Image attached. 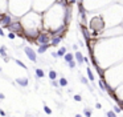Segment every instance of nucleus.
<instances>
[{
	"instance_id": "f257e3e1",
	"label": "nucleus",
	"mask_w": 123,
	"mask_h": 117,
	"mask_svg": "<svg viewBox=\"0 0 123 117\" xmlns=\"http://www.w3.org/2000/svg\"><path fill=\"white\" fill-rule=\"evenodd\" d=\"M7 28H8L11 32H17V33H21V32H23V24H21L20 21H13V20H12L11 23L7 25Z\"/></svg>"
},
{
	"instance_id": "f03ea898",
	"label": "nucleus",
	"mask_w": 123,
	"mask_h": 117,
	"mask_svg": "<svg viewBox=\"0 0 123 117\" xmlns=\"http://www.w3.org/2000/svg\"><path fill=\"white\" fill-rule=\"evenodd\" d=\"M34 41H36V44H48L50 40H49V35L46 32H38Z\"/></svg>"
},
{
	"instance_id": "7ed1b4c3",
	"label": "nucleus",
	"mask_w": 123,
	"mask_h": 117,
	"mask_svg": "<svg viewBox=\"0 0 123 117\" xmlns=\"http://www.w3.org/2000/svg\"><path fill=\"white\" fill-rule=\"evenodd\" d=\"M24 52H25V55L28 56V59L31 61H33V63H37V60H38V57H37V53L33 51V49L31 48V47H25L24 48Z\"/></svg>"
},
{
	"instance_id": "20e7f679",
	"label": "nucleus",
	"mask_w": 123,
	"mask_h": 117,
	"mask_svg": "<svg viewBox=\"0 0 123 117\" xmlns=\"http://www.w3.org/2000/svg\"><path fill=\"white\" fill-rule=\"evenodd\" d=\"M61 40H62V37L58 36V35H53V37H52V40L49 41V44H50V47H56L58 45V44L61 43Z\"/></svg>"
},
{
	"instance_id": "39448f33",
	"label": "nucleus",
	"mask_w": 123,
	"mask_h": 117,
	"mask_svg": "<svg viewBox=\"0 0 123 117\" xmlns=\"http://www.w3.org/2000/svg\"><path fill=\"white\" fill-rule=\"evenodd\" d=\"M16 84H19L20 86H27V85H28V79H27V77H20V79H16Z\"/></svg>"
},
{
	"instance_id": "423d86ee",
	"label": "nucleus",
	"mask_w": 123,
	"mask_h": 117,
	"mask_svg": "<svg viewBox=\"0 0 123 117\" xmlns=\"http://www.w3.org/2000/svg\"><path fill=\"white\" fill-rule=\"evenodd\" d=\"M50 47V44H38V49H37V52L38 53H44V52H46L48 51V48Z\"/></svg>"
},
{
	"instance_id": "0eeeda50",
	"label": "nucleus",
	"mask_w": 123,
	"mask_h": 117,
	"mask_svg": "<svg viewBox=\"0 0 123 117\" xmlns=\"http://www.w3.org/2000/svg\"><path fill=\"white\" fill-rule=\"evenodd\" d=\"M74 59L77 60L78 65L83 64V56H82V53H81V52H75V53H74Z\"/></svg>"
},
{
	"instance_id": "6e6552de",
	"label": "nucleus",
	"mask_w": 123,
	"mask_h": 117,
	"mask_svg": "<svg viewBox=\"0 0 123 117\" xmlns=\"http://www.w3.org/2000/svg\"><path fill=\"white\" fill-rule=\"evenodd\" d=\"M34 73H36V77H37V79H43V77L45 76V73H44V71L41 68H34Z\"/></svg>"
},
{
	"instance_id": "1a4fd4ad",
	"label": "nucleus",
	"mask_w": 123,
	"mask_h": 117,
	"mask_svg": "<svg viewBox=\"0 0 123 117\" xmlns=\"http://www.w3.org/2000/svg\"><path fill=\"white\" fill-rule=\"evenodd\" d=\"M64 59H65V61L68 63V61H70V60H74V55L73 53H65L64 55Z\"/></svg>"
},
{
	"instance_id": "9d476101",
	"label": "nucleus",
	"mask_w": 123,
	"mask_h": 117,
	"mask_svg": "<svg viewBox=\"0 0 123 117\" xmlns=\"http://www.w3.org/2000/svg\"><path fill=\"white\" fill-rule=\"evenodd\" d=\"M48 76H49V79H50V80H56V79H57V72L52 69V71H49Z\"/></svg>"
},
{
	"instance_id": "9b49d317",
	"label": "nucleus",
	"mask_w": 123,
	"mask_h": 117,
	"mask_svg": "<svg viewBox=\"0 0 123 117\" xmlns=\"http://www.w3.org/2000/svg\"><path fill=\"white\" fill-rule=\"evenodd\" d=\"M65 53H66V48H65V47H61V48L57 51V56L58 57H64V55H65Z\"/></svg>"
},
{
	"instance_id": "f8f14e48",
	"label": "nucleus",
	"mask_w": 123,
	"mask_h": 117,
	"mask_svg": "<svg viewBox=\"0 0 123 117\" xmlns=\"http://www.w3.org/2000/svg\"><path fill=\"white\" fill-rule=\"evenodd\" d=\"M58 84H60V86H66L68 85V80H66L65 77H61L60 80H58Z\"/></svg>"
},
{
	"instance_id": "ddd939ff",
	"label": "nucleus",
	"mask_w": 123,
	"mask_h": 117,
	"mask_svg": "<svg viewBox=\"0 0 123 117\" xmlns=\"http://www.w3.org/2000/svg\"><path fill=\"white\" fill-rule=\"evenodd\" d=\"M5 52H7V47L1 45V47H0V56H1V57H5V56H7Z\"/></svg>"
},
{
	"instance_id": "4468645a",
	"label": "nucleus",
	"mask_w": 123,
	"mask_h": 117,
	"mask_svg": "<svg viewBox=\"0 0 123 117\" xmlns=\"http://www.w3.org/2000/svg\"><path fill=\"white\" fill-rule=\"evenodd\" d=\"M15 63H16V64H17V65H19V67H21V68H24V69H25V71H27V69H28V68H27V65H25V64H24V63H23V61H21V60H17V59H16V60H15Z\"/></svg>"
},
{
	"instance_id": "2eb2a0df",
	"label": "nucleus",
	"mask_w": 123,
	"mask_h": 117,
	"mask_svg": "<svg viewBox=\"0 0 123 117\" xmlns=\"http://www.w3.org/2000/svg\"><path fill=\"white\" fill-rule=\"evenodd\" d=\"M82 33H83V36H85L86 40H89L90 39V35H89V32H87V29H86L85 27H82Z\"/></svg>"
},
{
	"instance_id": "dca6fc26",
	"label": "nucleus",
	"mask_w": 123,
	"mask_h": 117,
	"mask_svg": "<svg viewBox=\"0 0 123 117\" xmlns=\"http://www.w3.org/2000/svg\"><path fill=\"white\" fill-rule=\"evenodd\" d=\"M87 77H89L90 81H94V74H93V72L90 68H87Z\"/></svg>"
},
{
	"instance_id": "f3484780",
	"label": "nucleus",
	"mask_w": 123,
	"mask_h": 117,
	"mask_svg": "<svg viewBox=\"0 0 123 117\" xmlns=\"http://www.w3.org/2000/svg\"><path fill=\"white\" fill-rule=\"evenodd\" d=\"M83 114H85L86 117H90V116H91V109L85 108V109H83Z\"/></svg>"
},
{
	"instance_id": "a211bd4d",
	"label": "nucleus",
	"mask_w": 123,
	"mask_h": 117,
	"mask_svg": "<svg viewBox=\"0 0 123 117\" xmlns=\"http://www.w3.org/2000/svg\"><path fill=\"white\" fill-rule=\"evenodd\" d=\"M68 65H69V68H70V69H73V68H75L77 63H75L74 60H70V61H68Z\"/></svg>"
},
{
	"instance_id": "6ab92c4d",
	"label": "nucleus",
	"mask_w": 123,
	"mask_h": 117,
	"mask_svg": "<svg viewBox=\"0 0 123 117\" xmlns=\"http://www.w3.org/2000/svg\"><path fill=\"white\" fill-rule=\"evenodd\" d=\"M44 112H45L46 114H52V109L49 108V106L46 105V104H44Z\"/></svg>"
},
{
	"instance_id": "aec40b11",
	"label": "nucleus",
	"mask_w": 123,
	"mask_h": 117,
	"mask_svg": "<svg viewBox=\"0 0 123 117\" xmlns=\"http://www.w3.org/2000/svg\"><path fill=\"white\" fill-rule=\"evenodd\" d=\"M106 114H107L109 117H115V116H117V113H115L114 111H109V112H106Z\"/></svg>"
},
{
	"instance_id": "412c9836",
	"label": "nucleus",
	"mask_w": 123,
	"mask_h": 117,
	"mask_svg": "<svg viewBox=\"0 0 123 117\" xmlns=\"http://www.w3.org/2000/svg\"><path fill=\"white\" fill-rule=\"evenodd\" d=\"M50 81H52V85L54 86V88H57V86H60V84H58L57 79H56V80H50Z\"/></svg>"
},
{
	"instance_id": "4be33fe9",
	"label": "nucleus",
	"mask_w": 123,
	"mask_h": 117,
	"mask_svg": "<svg viewBox=\"0 0 123 117\" xmlns=\"http://www.w3.org/2000/svg\"><path fill=\"white\" fill-rule=\"evenodd\" d=\"M81 81H82V84H85V85H87V84H89V81H87V79H86V77H81Z\"/></svg>"
},
{
	"instance_id": "5701e85b",
	"label": "nucleus",
	"mask_w": 123,
	"mask_h": 117,
	"mask_svg": "<svg viewBox=\"0 0 123 117\" xmlns=\"http://www.w3.org/2000/svg\"><path fill=\"white\" fill-rule=\"evenodd\" d=\"M8 37L11 39V40H13L15 37H16V35H15V32H9V33H8Z\"/></svg>"
},
{
	"instance_id": "b1692460",
	"label": "nucleus",
	"mask_w": 123,
	"mask_h": 117,
	"mask_svg": "<svg viewBox=\"0 0 123 117\" xmlns=\"http://www.w3.org/2000/svg\"><path fill=\"white\" fill-rule=\"evenodd\" d=\"M114 112L115 113H120V112H122V109H120V106H114Z\"/></svg>"
},
{
	"instance_id": "393cba45",
	"label": "nucleus",
	"mask_w": 123,
	"mask_h": 117,
	"mask_svg": "<svg viewBox=\"0 0 123 117\" xmlns=\"http://www.w3.org/2000/svg\"><path fill=\"white\" fill-rule=\"evenodd\" d=\"M74 100H75V101H82V97H81L80 94H75V96H74Z\"/></svg>"
},
{
	"instance_id": "a878e982",
	"label": "nucleus",
	"mask_w": 123,
	"mask_h": 117,
	"mask_svg": "<svg viewBox=\"0 0 123 117\" xmlns=\"http://www.w3.org/2000/svg\"><path fill=\"white\" fill-rule=\"evenodd\" d=\"M95 108H97V109H101V108H102V105H101L99 103H97V104H95Z\"/></svg>"
},
{
	"instance_id": "bb28decb",
	"label": "nucleus",
	"mask_w": 123,
	"mask_h": 117,
	"mask_svg": "<svg viewBox=\"0 0 123 117\" xmlns=\"http://www.w3.org/2000/svg\"><path fill=\"white\" fill-rule=\"evenodd\" d=\"M0 36H4V31H3V28L0 27Z\"/></svg>"
},
{
	"instance_id": "cd10ccee",
	"label": "nucleus",
	"mask_w": 123,
	"mask_h": 117,
	"mask_svg": "<svg viewBox=\"0 0 123 117\" xmlns=\"http://www.w3.org/2000/svg\"><path fill=\"white\" fill-rule=\"evenodd\" d=\"M0 114H1V116H5V112H4L3 109H0Z\"/></svg>"
},
{
	"instance_id": "c85d7f7f",
	"label": "nucleus",
	"mask_w": 123,
	"mask_h": 117,
	"mask_svg": "<svg viewBox=\"0 0 123 117\" xmlns=\"http://www.w3.org/2000/svg\"><path fill=\"white\" fill-rule=\"evenodd\" d=\"M4 97H5V96H4L3 93H0V100H4Z\"/></svg>"
},
{
	"instance_id": "c756f323",
	"label": "nucleus",
	"mask_w": 123,
	"mask_h": 117,
	"mask_svg": "<svg viewBox=\"0 0 123 117\" xmlns=\"http://www.w3.org/2000/svg\"><path fill=\"white\" fill-rule=\"evenodd\" d=\"M52 56H53V57H58L57 56V52H53V53H52Z\"/></svg>"
},
{
	"instance_id": "7c9ffc66",
	"label": "nucleus",
	"mask_w": 123,
	"mask_h": 117,
	"mask_svg": "<svg viewBox=\"0 0 123 117\" xmlns=\"http://www.w3.org/2000/svg\"><path fill=\"white\" fill-rule=\"evenodd\" d=\"M69 3H75V0H68Z\"/></svg>"
},
{
	"instance_id": "2f4dec72",
	"label": "nucleus",
	"mask_w": 123,
	"mask_h": 117,
	"mask_svg": "<svg viewBox=\"0 0 123 117\" xmlns=\"http://www.w3.org/2000/svg\"><path fill=\"white\" fill-rule=\"evenodd\" d=\"M0 72H1V68H0Z\"/></svg>"
}]
</instances>
